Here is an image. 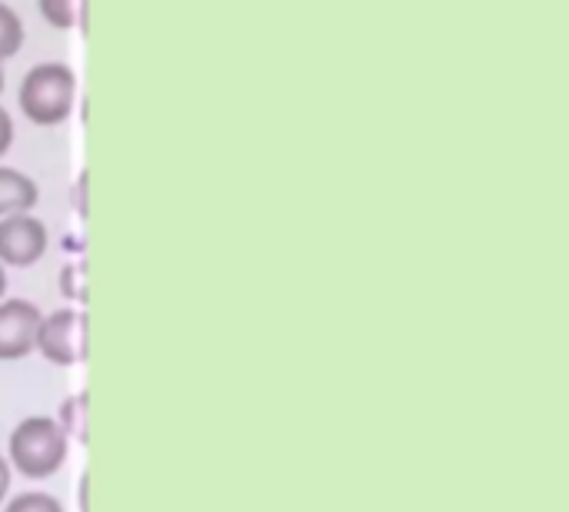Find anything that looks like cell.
Segmentation results:
<instances>
[{"label": "cell", "instance_id": "cell-5", "mask_svg": "<svg viewBox=\"0 0 569 512\" xmlns=\"http://www.w3.org/2000/svg\"><path fill=\"white\" fill-rule=\"evenodd\" d=\"M40 310L30 300L0 303V363H13L33 353L37 347Z\"/></svg>", "mask_w": 569, "mask_h": 512}, {"label": "cell", "instance_id": "cell-6", "mask_svg": "<svg viewBox=\"0 0 569 512\" xmlns=\"http://www.w3.org/2000/svg\"><path fill=\"white\" fill-rule=\"evenodd\" d=\"M37 200H40V190L27 173L13 167H0V217L30 213Z\"/></svg>", "mask_w": 569, "mask_h": 512}, {"label": "cell", "instance_id": "cell-3", "mask_svg": "<svg viewBox=\"0 0 569 512\" xmlns=\"http://www.w3.org/2000/svg\"><path fill=\"white\" fill-rule=\"evenodd\" d=\"M53 367H77L87 353V320L83 310L63 307L50 317H40L37 347Z\"/></svg>", "mask_w": 569, "mask_h": 512}, {"label": "cell", "instance_id": "cell-9", "mask_svg": "<svg viewBox=\"0 0 569 512\" xmlns=\"http://www.w3.org/2000/svg\"><path fill=\"white\" fill-rule=\"evenodd\" d=\"M20 47H23V23H20L17 10L0 0V63L7 57H13Z\"/></svg>", "mask_w": 569, "mask_h": 512}, {"label": "cell", "instance_id": "cell-8", "mask_svg": "<svg viewBox=\"0 0 569 512\" xmlns=\"http://www.w3.org/2000/svg\"><path fill=\"white\" fill-rule=\"evenodd\" d=\"M87 396L83 393H73V396H67L63 403H60V430L67 433V440L73 436L77 443H83L87 440V430H83V423H87Z\"/></svg>", "mask_w": 569, "mask_h": 512}, {"label": "cell", "instance_id": "cell-11", "mask_svg": "<svg viewBox=\"0 0 569 512\" xmlns=\"http://www.w3.org/2000/svg\"><path fill=\"white\" fill-rule=\"evenodd\" d=\"M10 143H13V120H10V113L0 107V157L10 150Z\"/></svg>", "mask_w": 569, "mask_h": 512}, {"label": "cell", "instance_id": "cell-15", "mask_svg": "<svg viewBox=\"0 0 569 512\" xmlns=\"http://www.w3.org/2000/svg\"><path fill=\"white\" fill-rule=\"evenodd\" d=\"M0 93H3V63H0Z\"/></svg>", "mask_w": 569, "mask_h": 512}, {"label": "cell", "instance_id": "cell-13", "mask_svg": "<svg viewBox=\"0 0 569 512\" xmlns=\"http://www.w3.org/2000/svg\"><path fill=\"white\" fill-rule=\"evenodd\" d=\"M80 512H90V506H87V476L80 480Z\"/></svg>", "mask_w": 569, "mask_h": 512}, {"label": "cell", "instance_id": "cell-4", "mask_svg": "<svg viewBox=\"0 0 569 512\" xmlns=\"http://www.w3.org/2000/svg\"><path fill=\"white\" fill-rule=\"evenodd\" d=\"M47 253V227L30 213L0 217V263L30 267Z\"/></svg>", "mask_w": 569, "mask_h": 512}, {"label": "cell", "instance_id": "cell-2", "mask_svg": "<svg viewBox=\"0 0 569 512\" xmlns=\"http://www.w3.org/2000/svg\"><path fill=\"white\" fill-rule=\"evenodd\" d=\"M67 433L50 416H27L10 433V463L27 480H47L67 463Z\"/></svg>", "mask_w": 569, "mask_h": 512}, {"label": "cell", "instance_id": "cell-10", "mask_svg": "<svg viewBox=\"0 0 569 512\" xmlns=\"http://www.w3.org/2000/svg\"><path fill=\"white\" fill-rule=\"evenodd\" d=\"M3 512H63V506L47 493H20L3 506Z\"/></svg>", "mask_w": 569, "mask_h": 512}, {"label": "cell", "instance_id": "cell-1", "mask_svg": "<svg viewBox=\"0 0 569 512\" xmlns=\"http://www.w3.org/2000/svg\"><path fill=\"white\" fill-rule=\"evenodd\" d=\"M20 110L37 127H57L70 117L77 100V77L67 63H37L17 90Z\"/></svg>", "mask_w": 569, "mask_h": 512}, {"label": "cell", "instance_id": "cell-12", "mask_svg": "<svg viewBox=\"0 0 569 512\" xmlns=\"http://www.w3.org/2000/svg\"><path fill=\"white\" fill-rule=\"evenodd\" d=\"M7 493H10V466H7V460L0 456V503L7 500Z\"/></svg>", "mask_w": 569, "mask_h": 512}, {"label": "cell", "instance_id": "cell-14", "mask_svg": "<svg viewBox=\"0 0 569 512\" xmlns=\"http://www.w3.org/2000/svg\"><path fill=\"white\" fill-rule=\"evenodd\" d=\"M7 293V270H3V263H0V297Z\"/></svg>", "mask_w": 569, "mask_h": 512}, {"label": "cell", "instance_id": "cell-7", "mask_svg": "<svg viewBox=\"0 0 569 512\" xmlns=\"http://www.w3.org/2000/svg\"><path fill=\"white\" fill-rule=\"evenodd\" d=\"M37 10L57 30H73L83 20V0H37Z\"/></svg>", "mask_w": 569, "mask_h": 512}]
</instances>
